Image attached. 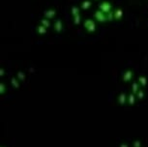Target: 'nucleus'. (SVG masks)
<instances>
[{
  "mask_svg": "<svg viewBox=\"0 0 148 147\" xmlns=\"http://www.w3.org/2000/svg\"><path fill=\"white\" fill-rule=\"evenodd\" d=\"M85 26H86V28L89 30V31H93V30H94V23H92V21H86Z\"/></svg>",
  "mask_w": 148,
  "mask_h": 147,
  "instance_id": "obj_1",
  "label": "nucleus"
},
{
  "mask_svg": "<svg viewBox=\"0 0 148 147\" xmlns=\"http://www.w3.org/2000/svg\"><path fill=\"white\" fill-rule=\"evenodd\" d=\"M101 9L104 11V12H108V11L110 9V5L108 3H104L103 5H101Z\"/></svg>",
  "mask_w": 148,
  "mask_h": 147,
  "instance_id": "obj_2",
  "label": "nucleus"
},
{
  "mask_svg": "<svg viewBox=\"0 0 148 147\" xmlns=\"http://www.w3.org/2000/svg\"><path fill=\"white\" fill-rule=\"evenodd\" d=\"M96 16H97L98 18H100V21H104V19H105V16L102 15L101 12H98V13L96 14Z\"/></svg>",
  "mask_w": 148,
  "mask_h": 147,
  "instance_id": "obj_3",
  "label": "nucleus"
},
{
  "mask_svg": "<svg viewBox=\"0 0 148 147\" xmlns=\"http://www.w3.org/2000/svg\"><path fill=\"white\" fill-rule=\"evenodd\" d=\"M88 5H89V3H88V2H86V3H84V5H82V7L87 8V7H88Z\"/></svg>",
  "mask_w": 148,
  "mask_h": 147,
  "instance_id": "obj_4",
  "label": "nucleus"
}]
</instances>
